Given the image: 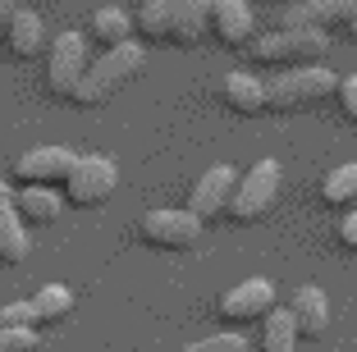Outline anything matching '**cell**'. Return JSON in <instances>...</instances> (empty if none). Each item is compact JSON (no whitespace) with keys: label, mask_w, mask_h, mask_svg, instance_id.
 <instances>
[{"label":"cell","mask_w":357,"mask_h":352,"mask_svg":"<svg viewBox=\"0 0 357 352\" xmlns=\"http://www.w3.org/2000/svg\"><path fill=\"white\" fill-rule=\"evenodd\" d=\"M339 78L326 64H307V69H284L275 83H266V110L271 114H303L316 110L321 101H335Z\"/></svg>","instance_id":"cell-1"},{"label":"cell","mask_w":357,"mask_h":352,"mask_svg":"<svg viewBox=\"0 0 357 352\" xmlns=\"http://www.w3.org/2000/svg\"><path fill=\"white\" fill-rule=\"evenodd\" d=\"M142 64H147V46H142V42H128V46L105 51L101 60H92V69H87V83H83V92H78L74 105H87V110L105 105L110 96H119V92H124V87L137 78V73H142Z\"/></svg>","instance_id":"cell-2"},{"label":"cell","mask_w":357,"mask_h":352,"mask_svg":"<svg viewBox=\"0 0 357 352\" xmlns=\"http://www.w3.org/2000/svg\"><path fill=\"white\" fill-rule=\"evenodd\" d=\"M326 51H330V37L312 28H280L252 42V60L266 64V69H307V64L326 60Z\"/></svg>","instance_id":"cell-3"},{"label":"cell","mask_w":357,"mask_h":352,"mask_svg":"<svg viewBox=\"0 0 357 352\" xmlns=\"http://www.w3.org/2000/svg\"><path fill=\"white\" fill-rule=\"evenodd\" d=\"M280 188H284L280 160H257V165L238 178L225 220H229V224H257V220H266L275 211V201H280Z\"/></svg>","instance_id":"cell-4"},{"label":"cell","mask_w":357,"mask_h":352,"mask_svg":"<svg viewBox=\"0 0 357 352\" xmlns=\"http://www.w3.org/2000/svg\"><path fill=\"white\" fill-rule=\"evenodd\" d=\"M87 69H92V55H87L83 32H60L46 51V92L60 96V101H78Z\"/></svg>","instance_id":"cell-5"},{"label":"cell","mask_w":357,"mask_h":352,"mask_svg":"<svg viewBox=\"0 0 357 352\" xmlns=\"http://www.w3.org/2000/svg\"><path fill=\"white\" fill-rule=\"evenodd\" d=\"M280 28H312L326 37L357 42V0H298L284 10Z\"/></svg>","instance_id":"cell-6"},{"label":"cell","mask_w":357,"mask_h":352,"mask_svg":"<svg viewBox=\"0 0 357 352\" xmlns=\"http://www.w3.org/2000/svg\"><path fill=\"white\" fill-rule=\"evenodd\" d=\"M115 188H119V165L110 155H78L74 174L64 183V201L92 211V206H105V201L115 197Z\"/></svg>","instance_id":"cell-7"},{"label":"cell","mask_w":357,"mask_h":352,"mask_svg":"<svg viewBox=\"0 0 357 352\" xmlns=\"http://www.w3.org/2000/svg\"><path fill=\"white\" fill-rule=\"evenodd\" d=\"M202 220L192 211H147L137 220V238L156 252H188L202 243Z\"/></svg>","instance_id":"cell-8"},{"label":"cell","mask_w":357,"mask_h":352,"mask_svg":"<svg viewBox=\"0 0 357 352\" xmlns=\"http://www.w3.org/2000/svg\"><path fill=\"white\" fill-rule=\"evenodd\" d=\"M78 155L64 151V146H32V151L19 155V165H14V178H19L23 188H55L60 192L64 183H69V174H74Z\"/></svg>","instance_id":"cell-9"},{"label":"cell","mask_w":357,"mask_h":352,"mask_svg":"<svg viewBox=\"0 0 357 352\" xmlns=\"http://www.w3.org/2000/svg\"><path fill=\"white\" fill-rule=\"evenodd\" d=\"M234 188H238V169H234V165H211L206 174L192 183L188 211L202 220V224L225 220V215H229V201H234Z\"/></svg>","instance_id":"cell-10"},{"label":"cell","mask_w":357,"mask_h":352,"mask_svg":"<svg viewBox=\"0 0 357 352\" xmlns=\"http://www.w3.org/2000/svg\"><path fill=\"white\" fill-rule=\"evenodd\" d=\"M211 37L225 51H252L257 42V19L248 0H211Z\"/></svg>","instance_id":"cell-11"},{"label":"cell","mask_w":357,"mask_h":352,"mask_svg":"<svg viewBox=\"0 0 357 352\" xmlns=\"http://www.w3.org/2000/svg\"><path fill=\"white\" fill-rule=\"evenodd\" d=\"M271 311H275V284L271 280H243V284H234V289L220 298V316L229 325L266 321Z\"/></svg>","instance_id":"cell-12"},{"label":"cell","mask_w":357,"mask_h":352,"mask_svg":"<svg viewBox=\"0 0 357 352\" xmlns=\"http://www.w3.org/2000/svg\"><path fill=\"white\" fill-rule=\"evenodd\" d=\"M220 101H225V110L252 119V114L266 110V83L257 73H225L220 78Z\"/></svg>","instance_id":"cell-13"},{"label":"cell","mask_w":357,"mask_h":352,"mask_svg":"<svg viewBox=\"0 0 357 352\" xmlns=\"http://www.w3.org/2000/svg\"><path fill=\"white\" fill-rule=\"evenodd\" d=\"M5 46H10L14 60H37V55L46 51V23L19 5V10L10 14V28H5Z\"/></svg>","instance_id":"cell-14"},{"label":"cell","mask_w":357,"mask_h":352,"mask_svg":"<svg viewBox=\"0 0 357 352\" xmlns=\"http://www.w3.org/2000/svg\"><path fill=\"white\" fill-rule=\"evenodd\" d=\"M289 311H294L303 339H321V334L330 330V298L316 289V284H303V289L294 293V302H289Z\"/></svg>","instance_id":"cell-15"},{"label":"cell","mask_w":357,"mask_h":352,"mask_svg":"<svg viewBox=\"0 0 357 352\" xmlns=\"http://www.w3.org/2000/svg\"><path fill=\"white\" fill-rule=\"evenodd\" d=\"M32 252L28 243V224H23L19 206H14V197L0 201V266H23Z\"/></svg>","instance_id":"cell-16"},{"label":"cell","mask_w":357,"mask_h":352,"mask_svg":"<svg viewBox=\"0 0 357 352\" xmlns=\"http://www.w3.org/2000/svg\"><path fill=\"white\" fill-rule=\"evenodd\" d=\"M14 206H19L23 224L46 229V224H55V220H60V211L69 206V201H64L55 188H19V192H14Z\"/></svg>","instance_id":"cell-17"},{"label":"cell","mask_w":357,"mask_h":352,"mask_svg":"<svg viewBox=\"0 0 357 352\" xmlns=\"http://www.w3.org/2000/svg\"><path fill=\"white\" fill-rule=\"evenodd\" d=\"M178 14H183V0H142V10H137V37L142 42H169Z\"/></svg>","instance_id":"cell-18"},{"label":"cell","mask_w":357,"mask_h":352,"mask_svg":"<svg viewBox=\"0 0 357 352\" xmlns=\"http://www.w3.org/2000/svg\"><path fill=\"white\" fill-rule=\"evenodd\" d=\"M137 32V19L128 10H119V5H101V10L92 14V37L105 46V51H115V46H128Z\"/></svg>","instance_id":"cell-19"},{"label":"cell","mask_w":357,"mask_h":352,"mask_svg":"<svg viewBox=\"0 0 357 352\" xmlns=\"http://www.w3.org/2000/svg\"><path fill=\"white\" fill-rule=\"evenodd\" d=\"M202 37H211V0H183V14H178L174 23V37H169V46H197Z\"/></svg>","instance_id":"cell-20"},{"label":"cell","mask_w":357,"mask_h":352,"mask_svg":"<svg viewBox=\"0 0 357 352\" xmlns=\"http://www.w3.org/2000/svg\"><path fill=\"white\" fill-rule=\"evenodd\" d=\"M298 321L289 307H275L261 321V352H298Z\"/></svg>","instance_id":"cell-21"},{"label":"cell","mask_w":357,"mask_h":352,"mask_svg":"<svg viewBox=\"0 0 357 352\" xmlns=\"http://www.w3.org/2000/svg\"><path fill=\"white\" fill-rule=\"evenodd\" d=\"M321 201L326 206H357V160H348V165L330 169L321 178Z\"/></svg>","instance_id":"cell-22"},{"label":"cell","mask_w":357,"mask_h":352,"mask_svg":"<svg viewBox=\"0 0 357 352\" xmlns=\"http://www.w3.org/2000/svg\"><path fill=\"white\" fill-rule=\"evenodd\" d=\"M32 307H37V325H60L69 311H74V293L64 289V284H46L37 298H32Z\"/></svg>","instance_id":"cell-23"},{"label":"cell","mask_w":357,"mask_h":352,"mask_svg":"<svg viewBox=\"0 0 357 352\" xmlns=\"http://www.w3.org/2000/svg\"><path fill=\"white\" fill-rule=\"evenodd\" d=\"M0 330H42L32 298L28 302H5V307H0Z\"/></svg>","instance_id":"cell-24"},{"label":"cell","mask_w":357,"mask_h":352,"mask_svg":"<svg viewBox=\"0 0 357 352\" xmlns=\"http://www.w3.org/2000/svg\"><path fill=\"white\" fill-rule=\"evenodd\" d=\"M178 352H252V343L243 339V334H211V339H197L188 343V348H178Z\"/></svg>","instance_id":"cell-25"},{"label":"cell","mask_w":357,"mask_h":352,"mask_svg":"<svg viewBox=\"0 0 357 352\" xmlns=\"http://www.w3.org/2000/svg\"><path fill=\"white\" fill-rule=\"evenodd\" d=\"M335 105H339V114H344L348 124H357V73H348V78H339Z\"/></svg>","instance_id":"cell-26"},{"label":"cell","mask_w":357,"mask_h":352,"mask_svg":"<svg viewBox=\"0 0 357 352\" xmlns=\"http://www.w3.org/2000/svg\"><path fill=\"white\" fill-rule=\"evenodd\" d=\"M37 330H0V352H32Z\"/></svg>","instance_id":"cell-27"},{"label":"cell","mask_w":357,"mask_h":352,"mask_svg":"<svg viewBox=\"0 0 357 352\" xmlns=\"http://www.w3.org/2000/svg\"><path fill=\"white\" fill-rule=\"evenodd\" d=\"M339 243H344L348 252H357V206L348 211L344 220H339Z\"/></svg>","instance_id":"cell-28"},{"label":"cell","mask_w":357,"mask_h":352,"mask_svg":"<svg viewBox=\"0 0 357 352\" xmlns=\"http://www.w3.org/2000/svg\"><path fill=\"white\" fill-rule=\"evenodd\" d=\"M19 10V0H0V14H14Z\"/></svg>","instance_id":"cell-29"},{"label":"cell","mask_w":357,"mask_h":352,"mask_svg":"<svg viewBox=\"0 0 357 352\" xmlns=\"http://www.w3.org/2000/svg\"><path fill=\"white\" fill-rule=\"evenodd\" d=\"M5 28H10V14H0V42H5Z\"/></svg>","instance_id":"cell-30"},{"label":"cell","mask_w":357,"mask_h":352,"mask_svg":"<svg viewBox=\"0 0 357 352\" xmlns=\"http://www.w3.org/2000/svg\"><path fill=\"white\" fill-rule=\"evenodd\" d=\"M5 197H10V183H5V178H0V201H5Z\"/></svg>","instance_id":"cell-31"},{"label":"cell","mask_w":357,"mask_h":352,"mask_svg":"<svg viewBox=\"0 0 357 352\" xmlns=\"http://www.w3.org/2000/svg\"><path fill=\"white\" fill-rule=\"evenodd\" d=\"M19 5H23V0H19Z\"/></svg>","instance_id":"cell-32"}]
</instances>
